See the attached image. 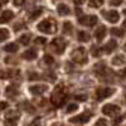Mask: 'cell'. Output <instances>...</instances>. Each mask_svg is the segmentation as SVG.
Returning a JSON list of instances; mask_svg holds the SVG:
<instances>
[{
    "mask_svg": "<svg viewBox=\"0 0 126 126\" xmlns=\"http://www.w3.org/2000/svg\"><path fill=\"white\" fill-rule=\"evenodd\" d=\"M67 98H68V97H67V92H66L64 87H63V85H59V86L53 91V93H52V96H50L52 103H53L54 106H57V107L63 106V105L66 103Z\"/></svg>",
    "mask_w": 126,
    "mask_h": 126,
    "instance_id": "obj_1",
    "label": "cell"
},
{
    "mask_svg": "<svg viewBox=\"0 0 126 126\" xmlns=\"http://www.w3.org/2000/svg\"><path fill=\"white\" fill-rule=\"evenodd\" d=\"M57 20L53 18H47L43 22H40L38 24V29L42 33H47V34H53L57 32Z\"/></svg>",
    "mask_w": 126,
    "mask_h": 126,
    "instance_id": "obj_2",
    "label": "cell"
},
{
    "mask_svg": "<svg viewBox=\"0 0 126 126\" xmlns=\"http://www.w3.org/2000/svg\"><path fill=\"white\" fill-rule=\"evenodd\" d=\"M71 57H72V61L75 63H77V64H83V63L87 62V52H86L85 48L79 47V48H77L72 52Z\"/></svg>",
    "mask_w": 126,
    "mask_h": 126,
    "instance_id": "obj_3",
    "label": "cell"
},
{
    "mask_svg": "<svg viewBox=\"0 0 126 126\" xmlns=\"http://www.w3.org/2000/svg\"><path fill=\"white\" fill-rule=\"evenodd\" d=\"M66 47H67V43L63 38H56V39L52 40V43H50L52 50H54L57 54H62L63 52H64Z\"/></svg>",
    "mask_w": 126,
    "mask_h": 126,
    "instance_id": "obj_4",
    "label": "cell"
},
{
    "mask_svg": "<svg viewBox=\"0 0 126 126\" xmlns=\"http://www.w3.org/2000/svg\"><path fill=\"white\" fill-rule=\"evenodd\" d=\"M102 113L106 115V116H110V117H116L120 113V107L116 106V105H112V103L105 105L102 107Z\"/></svg>",
    "mask_w": 126,
    "mask_h": 126,
    "instance_id": "obj_5",
    "label": "cell"
},
{
    "mask_svg": "<svg viewBox=\"0 0 126 126\" xmlns=\"http://www.w3.org/2000/svg\"><path fill=\"white\" fill-rule=\"evenodd\" d=\"M113 93H115L113 88H110V87H98L96 90V100L102 101L105 98L110 97L111 94H113Z\"/></svg>",
    "mask_w": 126,
    "mask_h": 126,
    "instance_id": "obj_6",
    "label": "cell"
},
{
    "mask_svg": "<svg viewBox=\"0 0 126 126\" xmlns=\"http://www.w3.org/2000/svg\"><path fill=\"white\" fill-rule=\"evenodd\" d=\"M78 22L83 25L93 27V25L97 24V16L96 15H82V16H79Z\"/></svg>",
    "mask_w": 126,
    "mask_h": 126,
    "instance_id": "obj_7",
    "label": "cell"
},
{
    "mask_svg": "<svg viewBox=\"0 0 126 126\" xmlns=\"http://www.w3.org/2000/svg\"><path fill=\"white\" fill-rule=\"evenodd\" d=\"M91 116H92V112L91 111H86V112L78 115V116H76V117H72L69 120V122H72V124H85V122H87L91 119Z\"/></svg>",
    "mask_w": 126,
    "mask_h": 126,
    "instance_id": "obj_8",
    "label": "cell"
},
{
    "mask_svg": "<svg viewBox=\"0 0 126 126\" xmlns=\"http://www.w3.org/2000/svg\"><path fill=\"white\" fill-rule=\"evenodd\" d=\"M18 119H19V112H16V111H9L5 115V124L14 125V124H16Z\"/></svg>",
    "mask_w": 126,
    "mask_h": 126,
    "instance_id": "obj_9",
    "label": "cell"
},
{
    "mask_svg": "<svg viewBox=\"0 0 126 126\" xmlns=\"http://www.w3.org/2000/svg\"><path fill=\"white\" fill-rule=\"evenodd\" d=\"M105 18H106L110 23H117L119 19H120V14L116 12V10H110V12L105 13Z\"/></svg>",
    "mask_w": 126,
    "mask_h": 126,
    "instance_id": "obj_10",
    "label": "cell"
},
{
    "mask_svg": "<svg viewBox=\"0 0 126 126\" xmlns=\"http://www.w3.org/2000/svg\"><path fill=\"white\" fill-rule=\"evenodd\" d=\"M20 72L19 71H12V69H8V71H0V78L1 79H8V78H12L15 76H19Z\"/></svg>",
    "mask_w": 126,
    "mask_h": 126,
    "instance_id": "obj_11",
    "label": "cell"
},
{
    "mask_svg": "<svg viewBox=\"0 0 126 126\" xmlns=\"http://www.w3.org/2000/svg\"><path fill=\"white\" fill-rule=\"evenodd\" d=\"M47 86L46 85H34V86H30V92L33 94H42L47 91Z\"/></svg>",
    "mask_w": 126,
    "mask_h": 126,
    "instance_id": "obj_12",
    "label": "cell"
},
{
    "mask_svg": "<svg viewBox=\"0 0 126 126\" xmlns=\"http://www.w3.org/2000/svg\"><path fill=\"white\" fill-rule=\"evenodd\" d=\"M94 37H96V40L97 42H101L105 37H106V27H103V25L98 27L97 30L94 32Z\"/></svg>",
    "mask_w": 126,
    "mask_h": 126,
    "instance_id": "obj_13",
    "label": "cell"
},
{
    "mask_svg": "<svg viewBox=\"0 0 126 126\" xmlns=\"http://www.w3.org/2000/svg\"><path fill=\"white\" fill-rule=\"evenodd\" d=\"M14 18V14L12 10H6L1 15H0V24H4V23H8L9 20H12Z\"/></svg>",
    "mask_w": 126,
    "mask_h": 126,
    "instance_id": "obj_14",
    "label": "cell"
},
{
    "mask_svg": "<svg viewBox=\"0 0 126 126\" xmlns=\"http://www.w3.org/2000/svg\"><path fill=\"white\" fill-rule=\"evenodd\" d=\"M22 57L24 59H27V61H33V59L37 58V50L34 48H30V49H28V50L24 52Z\"/></svg>",
    "mask_w": 126,
    "mask_h": 126,
    "instance_id": "obj_15",
    "label": "cell"
},
{
    "mask_svg": "<svg viewBox=\"0 0 126 126\" xmlns=\"http://www.w3.org/2000/svg\"><path fill=\"white\" fill-rule=\"evenodd\" d=\"M18 87L16 86H14V85H10V86H8L6 87V90H5V94H6V96L8 97H15L16 96V94H18Z\"/></svg>",
    "mask_w": 126,
    "mask_h": 126,
    "instance_id": "obj_16",
    "label": "cell"
},
{
    "mask_svg": "<svg viewBox=\"0 0 126 126\" xmlns=\"http://www.w3.org/2000/svg\"><path fill=\"white\" fill-rule=\"evenodd\" d=\"M116 47H117L116 40H113V39H112V40H110L109 43H107L106 46H105V47L102 48V50H103V52H106V53H111L112 50L116 49Z\"/></svg>",
    "mask_w": 126,
    "mask_h": 126,
    "instance_id": "obj_17",
    "label": "cell"
},
{
    "mask_svg": "<svg viewBox=\"0 0 126 126\" xmlns=\"http://www.w3.org/2000/svg\"><path fill=\"white\" fill-rule=\"evenodd\" d=\"M57 10H58V14L59 15H67V14H69V8L67 6V5H64V4H59L58 5V8H57Z\"/></svg>",
    "mask_w": 126,
    "mask_h": 126,
    "instance_id": "obj_18",
    "label": "cell"
},
{
    "mask_svg": "<svg viewBox=\"0 0 126 126\" xmlns=\"http://www.w3.org/2000/svg\"><path fill=\"white\" fill-rule=\"evenodd\" d=\"M112 63L115 66H124L125 64V57H124V54H120V56H116L113 59H112Z\"/></svg>",
    "mask_w": 126,
    "mask_h": 126,
    "instance_id": "obj_19",
    "label": "cell"
},
{
    "mask_svg": "<svg viewBox=\"0 0 126 126\" xmlns=\"http://www.w3.org/2000/svg\"><path fill=\"white\" fill-rule=\"evenodd\" d=\"M4 50L8 52V53H15V52L18 50V46L15 43H9L4 47Z\"/></svg>",
    "mask_w": 126,
    "mask_h": 126,
    "instance_id": "obj_20",
    "label": "cell"
},
{
    "mask_svg": "<svg viewBox=\"0 0 126 126\" xmlns=\"http://www.w3.org/2000/svg\"><path fill=\"white\" fill-rule=\"evenodd\" d=\"M72 30H73V27H72L71 22H64L63 23V33L64 34H71Z\"/></svg>",
    "mask_w": 126,
    "mask_h": 126,
    "instance_id": "obj_21",
    "label": "cell"
},
{
    "mask_svg": "<svg viewBox=\"0 0 126 126\" xmlns=\"http://www.w3.org/2000/svg\"><path fill=\"white\" fill-rule=\"evenodd\" d=\"M78 40L79 42H88L90 40V35L86 32H78Z\"/></svg>",
    "mask_w": 126,
    "mask_h": 126,
    "instance_id": "obj_22",
    "label": "cell"
},
{
    "mask_svg": "<svg viewBox=\"0 0 126 126\" xmlns=\"http://www.w3.org/2000/svg\"><path fill=\"white\" fill-rule=\"evenodd\" d=\"M9 38V30L8 29H0V43Z\"/></svg>",
    "mask_w": 126,
    "mask_h": 126,
    "instance_id": "obj_23",
    "label": "cell"
},
{
    "mask_svg": "<svg viewBox=\"0 0 126 126\" xmlns=\"http://www.w3.org/2000/svg\"><path fill=\"white\" fill-rule=\"evenodd\" d=\"M103 4V0H88V5L91 8H100Z\"/></svg>",
    "mask_w": 126,
    "mask_h": 126,
    "instance_id": "obj_24",
    "label": "cell"
},
{
    "mask_svg": "<svg viewBox=\"0 0 126 126\" xmlns=\"http://www.w3.org/2000/svg\"><path fill=\"white\" fill-rule=\"evenodd\" d=\"M19 42H20L22 44H24V46L29 44V42H30V35H29V34H23L22 37L19 38Z\"/></svg>",
    "mask_w": 126,
    "mask_h": 126,
    "instance_id": "obj_25",
    "label": "cell"
},
{
    "mask_svg": "<svg viewBox=\"0 0 126 126\" xmlns=\"http://www.w3.org/2000/svg\"><path fill=\"white\" fill-rule=\"evenodd\" d=\"M42 13H43V9H42V8H38L35 12L32 13V15H30V20H34V19L39 18V16L42 15Z\"/></svg>",
    "mask_w": 126,
    "mask_h": 126,
    "instance_id": "obj_26",
    "label": "cell"
},
{
    "mask_svg": "<svg viewBox=\"0 0 126 126\" xmlns=\"http://www.w3.org/2000/svg\"><path fill=\"white\" fill-rule=\"evenodd\" d=\"M111 33H112V35H115V37H124L125 32H124V29L113 28V29H111Z\"/></svg>",
    "mask_w": 126,
    "mask_h": 126,
    "instance_id": "obj_27",
    "label": "cell"
},
{
    "mask_svg": "<svg viewBox=\"0 0 126 126\" xmlns=\"http://www.w3.org/2000/svg\"><path fill=\"white\" fill-rule=\"evenodd\" d=\"M77 109H78V106H77V105L76 103H71L69 105V106L67 107V113H72V112H75V111H77Z\"/></svg>",
    "mask_w": 126,
    "mask_h": 126,
    "instance_id": "obj_28",
    "label": "cell"
},
{
    "mask_svg": "<svg viewBox=\"0 0 126 126\" xmlns=\"http://www.w3.org/2000/svg\"><path fill=\"white\" fill-rule=\"evenodd\" d=\"M44 62L47 63V64H53V63H54V59H53V57H52V56L46 54V56H44Z\"/></svg>",
    "mask_w": 126,
    "mask_h": 126,
    "instance_id": "obj_29",
    "label": "cell"
},
{
    "mask_svg": "<svg viewBox=\"0 0 126 126\" xmlns=\"http://www.w3.org/2000/svg\"><path fill=\"white\" fill-rule=\"evenodd\" d=\"M101 48H98V47H92V54L94 56V57H98L100 54H101Z\"/></svg>",
    "mask_w": 126,
    "mask_h": 126,
    "instance_id": "obj_30",
    "label": "cell"
},
{
    "mask_svg": "<svg viewBox=\"0 0 126 126\" xmlns=\"http://www.w3.org/2000/svg\"><path fill=\"white\" fill-rule=\"evenodd\" d=\"M44 43H46V38L43 37H39L35 39V44H44Z\"/></svg>",
    "mask_w": 126,
    "mask_h": 126,
    "instance_id": "obj_31",
    "label": "cell"
},
{
    "mask_svg": "<svg viewBox=\"0 0 126 126\" xmlns=\"http://www.w3.org/2000/svg\"><path fill=\"white\" fill-rule=\"evenodd\" d=\"M39 75H37V73H30L29 75V79L30 81H34V79H39Z\"/></svg>",
    "mask_w": 126,
    "mask_h": 126,
    "instance_id": "obj_32",
    "label": "cell"
},
{
    "mask_svg": "<svg viewBox=\"0 0 126 126\" xmlns=\"http://www.w3.org/2000/svg\"><path fill=\"white\" fill-rule=\"evenodd\" d=\"M75 98H76L77 101H85V100L87 98V96H86V94H77Z\"/></svg>",
    "mask_w": 126,
    "mask_h": 126,
    "instance_id": "obj_33",
    "label": "cell"
},
{
    "mask_svg": "<svg viewBox=\"0 0 126 126\" xmlns=\"http://www.w3.org/2000/svg\"><path fill=\"white\" fill-rule=\"evenodd\" d=\"M120 4H122V0H111V5H113V6L120 5Z\"/></svg>",
    "mask_w": 126,
    "mask_h": 126,
    "instance_id": "obj_34",
    "label": "cell"
},
{
    "mask_svg": "<svg viewBox=\"0 0 126 126\" xmlns=\"http://www.w3.org/2000/svg\"><path fill=\"white\" fill-rule=\"evenodd\" d=\"M8 106H9L8 102H0V111H1V110H5Z\"/></svg>",
    "mask_w": 126,
    "mask_h": 126,
    "instance_id": "obj_35",
    "label": "cell"
},
{
    "mask_svg": "<svg viewBox=\"0 0 126 126\" xmlns=\"http://www.w3.org/2000/svg\"><path fill=\"white\" fill-rule=\"evenodd\" d=\"M96 125H107V121L103 120V119H100V120L96 121Z\"/></svg>",
    "mask_w": 126,
    "mask_h": 126,
    "instance_id": "obj_36",
    "label": "cell"
},
{
    "mask_svg": "<svg viewBox=\"0 0 126 126\" xmlns=\"http://www.w3.org/2000/svg\"><path fill=\"white\" fill-rule=\"evenodd\" d=\"M24 1H25V0H14V4H15L16 6H20V5L24 4Z\"/></svg>",
    "mask_w": 126,
    "mask_h": 126,
    "instance_id": "obj_37",
    "label": "cell"
},
{
    "mask_svg": "<svg viewBox=\"0 0 126 126\" xmlns=\"http://www.w3.org/2000/svg\"><path fill=\"white\" fill-rule=\"evenodd\" d=\"M75 1V4H77V5H82L83 3H85V0H73Z\"/></svg>",
    "mask_w": 126,
    "mask_h": 126,
    "instance_id": "obj_38",
    "label": "cell"
},
{
    "mask_svg": "<svg viewBox=\"0 0 126 126\" xmlns=\"http://www.w3.org/2000/svg\"><path fill=\"white\" fill-rule=\"evenodd\" d=\"M22 28H23V27H22V24H18V25H15V27H14L15 32H16V30H20V29H22Z\"/></svg>",
    "mask_w": 126,
    "mask_h": 126,
    "instance_id": "obj_39",
    "label": "cell"
},
{
    "mask_svg": "<svg viewBox=\"0 0 126 126\" xmlns=\"http://www.w3.org/2000/svg\"><path fill=\"white\" fill-rule=\"evenodd\" d=\"M1 1H3L4 4H8V1H9V0H1Z\"/></svg>",
    "mask_w": 126,
    "mask_h": 126,
    "instance_id": "obj_40",
    "label": "cell"
},
{
    "mask_svg": "<svg viewBox=\"0 0 126 126\" xmlns=\"http://www.w3.org/2000/svg\"><path fill=\"white\" fill-rule=\"evenodd\" d=\"M0 9H1V4H0Z\"/></svg>",
    "mask_w": 126,
    "mask_h": 126,
    "instance_id": "obj_41",
    "label": "cell"
}]
</instances>
